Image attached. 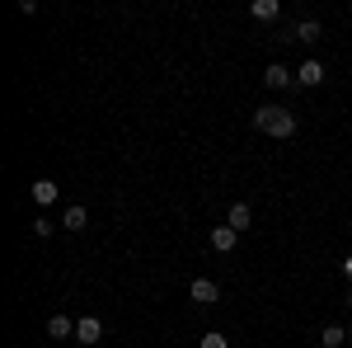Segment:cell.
<instances>
[{
    "instance_id": "1",
    "label": "cell",
    "mask_w": 352,
    "mask_h": 348,
    "mask_svg": "<svg viewBox=\"0 0 352 348\" xmlns=\"http://www.w3.org/2000/svg\"><path fill=\"white\" fill-rule=\"evenodd\" d=\"M254 127L268 136H296V113L282 104H263V108H254Z\"/></svg>"
},
{
    "instance_id": "2",
    "label": "cell",
    "mask_w": 352,
    "mask_h": 348,
    "mask_svg": "<svg viewBox=\"0 0 352 348\" xmlns=\"http://www.w3.org/2000/svg\"><path fill=\"white\" fill-rule=\"evenodd\" d=\"M296 85H305V90H315V85H324V61H300V71H296Z\"/></svg>"
},
{
    "instance_id": "3",
    "label": "cell",
    "mask_w": 352,
    "mask_h": 348,
    "mask_svg": "<svg viewBox=\"0 0 352 348\" xmlns=\"http://www.w3.org/2000/svg\"><path fill=\"white\" fill-rule=\"evenodd\" d=\"M188 296H192V301H197V306H212V301H217V296H221V287H217V283H212V278H192Z\"/></svg>"
},
{
    "instance_id": "4",
    "label": "cell",
    "mask_w": 352,
    "mask_h": 348,
    "mask_svg": "<svg viewBox=\"0 0 352 348\" xmlns=\"http://www.w3.org/2000/svg\"><path fill=\"white\" fill-rule=\"evenodd\" d=\"M292 81H296V76H292V66H282V61H272L268 71H263V85H268V90H287Z\"/></svg>"
},
{
    "instance_id": "5",
    "label": "cell",
    "mask_w": 352,
    "mask_h": 348,
    "mask_svg": "<svg viewBox=\"0 0 352 348\" xmlns=\"http://www.w3.org/2000/svg\"><path fill=\"white\" fill-rule=\"evenodd\" d=\"M235 245H240V231H235V226H217V231H212V249H217V254H230Z\"/></svg>"
},
{
    "instance_id": "6",
    "label": "cell",
    "mask_w": 352,
    "mask_h": 348,
    "mask_svg": "<svg viewBox=\"0 0 352 348\" xmlns=\"http://www.w3.org/2000/svg\"><path fill=\"white\" fill-rule=\"evenodd\" d=\"M76 339L80 344H99L104 339V325L94 320V316H85V320H76Z\"/></svg>"
},
{
    "instance_id": "7",
    "label": "cell",
    "mask_w": 352,
    "mask_h": 348,
    "mask_svg": "<svg viewBox=\"0 0 352 348\" xmlns=\"http://www.w3.org/2000/svg\"><path fill=\"white\" fill-rule=\"evenodd\" d=\"M226 226H235V231H249V226H254V207H249V203H235V207L226 212Z\"/></svg>"
},
{
    "instance_id": "8",
    "label": "cell",
    "mask_w": 352,
    "mask_h": 348,
    "mask_svg": "<svg viewBox=\"0 0 352 348\" xmlns=\"http://www.w3.org/2000/svg\"><path fill=\"white\" fill-rule=\"evenodd\" d=\"M249 14H254L258 24H272V19L282 14V5H277V0H254V5H249Z\"/></svg>"
},
{
    "instance_id": "9",
    "label": "cell",
    "mask_w": 352,
    "mask_h": 348,
    "mask_svg": "<svg viewBox=\"0 0 352 348\" xmlns=\"http://www.w3.org/2000/svg\"><path fill=\"white\" fill-rule=\"evenodd\" d=\"M28 193H33V203H38V207H52V203H56V184H52V179H38Z\"/></svg>"
},
{
    "instance_id": "10",
    "label": "cell",
    "mask_w": 352,
    "mask_h": 348,
    "mask_svg": "<svg viewBox=\"0 0 352 348\" xmlns=\"http://www.w3.org/2000/svg\"><path fill=\"white\" fill-rule=\"evenodd\" d=\"M47 334H52V339H76V320H71V316H52V320H47Z\"/></svg>"
},
{
    "instance_id": "11",
    "label": "cell",
    "mask_w": 352,
    "mask_h": 348,
    "mask_svg": "<svg viewBox=\"0 0 352 348\" xmlns=\"http://www.w3.org/2000/svg\"><path fill=\"white\" fill-rule=\"evenodd\" d=\"M320 33H324L320 19H300L296 24V43H320Z\"/></svg>"
},
{
    "instance_id": "12",
    "label": "cell",
    "mask_w": 352,
    "mask_h": 348,
    "mask_svg": "<svg viewBox=\"0 0 352 348\" xmlns=\"http://www.w3.org/2000/svg\"><path fill=\"white\" fill-rule=\"evenodd\" d=\"M85 221H89V212H85L80 203H76V207H66V216H61V226H66V231H85Z\"/></svg>"
},
{
    "instance_id": "13",
    "label": "cell",
    "mask_w": 352,
    "mask_h": 348,
    "mask_svg": "<svg viewBox=\"0 0 352 348\" xmlns=\"http://www.w3.org/2000/svg\"><path fill=\"white\" fill-rule=\"evenodd\" d=\"M348 344V329H338V325H324V348H343Z\"/></svg>"
},
{
    "instance_id": "14",
    "label": "cell",
    "mask_w": 352,
    "mask_h": 348,
    "mask_svg": "<svg viewBox=\"0 0 352 348\" xmlns=\"http://www.w3.org/2000/svg\"><path fill=\"white\" fill-rule=\"evenodd\" d=\"M197 348H230V339H226V334H217V329H212V334H202V344Z\"/></svg>"
},
{
    "instance_id": "15",
    "label": "cell",
    "mask_w": 352,
    "mask_h": 348,
    "mask_svg": "<svg viewBox=\"0 0 352 348\" xmlns=\"http://www.w3.org/2000/svg\"><path fill=\"white\" fill-rule=\"evenodd\" d=\"M52 231H56V226H52V221H47V216H38V221H33V236H38V240H47Z\"/></svg>"
},
{
    "instance_id": "16",
    "label": "cell",
    "mask_w": 352,
    "mask_h": 348,
    "mask_svg": "<svg viewBox=\"0 0 352 348\" xmlns=\"http://www.w3.org/2000/svg\"><path fill=\"white\" fill-rule=\"evenodd\" d=\"M343 273H348V283H352V254H348V259H343Z\"/></svg>"
},
{
    "instance_id": "17",
    "label": "cell",
    "mask_w": 352,
    "mask_h": 348,
    "mask_svg": "<svg viewBox=\"0 0 352 348\" xmlns=\"http://www.w3.org/2000/svg\"><path fill=\"white\" fill-rule=\"evenodd\" d=\"M348 339H352V325H348Z\"/></svg>"
},
{
    "instance_id": "18",
    "label": "cell",
    "mask_w": 352,
    "mask_h": 348,
    "mask_svg": "<svg viewBox=\"0 0 352 348\" xmlns=\"http://www.w3.org/2000/svg\"><path fill=\"white\" fill-rule=\"evenodd\" d=\"M348 306H352V296H348Z\"/></svg>"
}]
</instances>
